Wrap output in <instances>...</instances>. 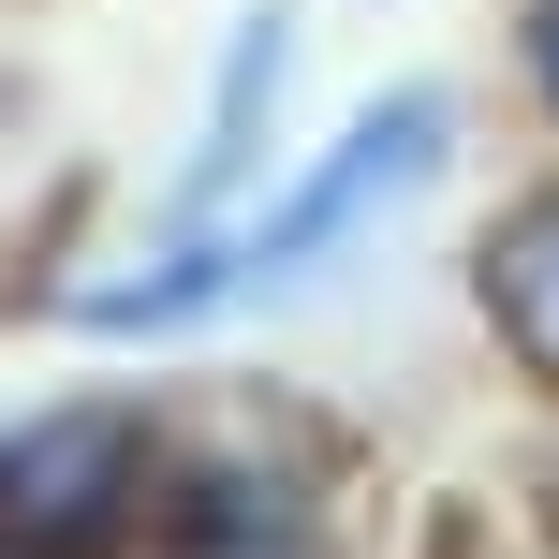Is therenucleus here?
Masks as SVG:
<instances>
[{"instance_id": "obj_1", "label": "nucleus", "mask_w": 559, "mask_h": 559, "mask_svg": "<svg viewBox=\"0 0 559 559\" xmlns=\"http://www.w3.org/2000/svg\"><path fill=\"white\" fill-rule=\"evenodd\" d=\"M456 147H472L456 88H442V74H383V88L324 133V163H280L265 192L236 206V222H206V236H133L118 265H74L45 309H59L74 338H133V354H163V338H222V324H251V309L309 295V280H338L397 206H427V192L456 177Z\"/></svg>"}, {"instance_id": "obj_2", "label": "nucleus", "mask_w": 559, "mask_h": 559, "mask_svg": "<svg viewBox=\"0 0 559 559\" xmlns=\"http://www.w3.org/2000/svg\"><path fill=\"white\" fill-rule=\"evenodd\" d=\"M163 442L133 383L74 397H0V559H133L163 501Z\"/></svg>"}, {"instance_id": "obj_3", "label": "nucleus", "mask_w": 559, "mask_h": 559, "mask_svg": "<svg viewBox=\"0 0 559 559\" xmlns=\"http://www.w3.org/2000/svg\"><path fill=\"white\" fill-rule=\"evenodd\" d=\"M295 59H309V15L295 0H236L222 45H206V88H192V133H177L163 192H147L133 236H206L280 177V118H295Z\"/></svg>"}, {"instance_id": "obj_4", "label": "nucleus", "mask_w": 559, "mask_h": 559, "mask_svg": "<svg viewBox=\"0 0 559 559\" xmlns=\"http://www.w3.org/2000/svg\"><path fill=\"white\" fill-rule=\"evenodd\" d=\"M133 559H338L324 545V486L295 456H251V442H163V501H147V545Z\"/></svg>"}, {"instance_id": "obj_5", "label": "nucleus", "mask_w": 559, "mask_h": 559, "mask_svg": "<svg viewBox=\"0 0 559 559\" xmlns=\"http://www.w3.org/2000/svg\"><path fill=\"white\" fill-rule=\"evenodd\" d=\"M472 324L501 338L515 383L559 397V177H545V192H515L501 222L472 236Z\"/></svg>"}, {"instance_id": "obj_6", "label": "nucleus", "mask_w": 559, "mask_h": 559, "mask_svg": "<svg viewBox=\"0 0 559 559\" xmlns=\"http://www.w3.org/2000/svg\"><path fill=\"white\" fill-rule=\"evenodd\" d=\"M515 74H531V104L559 133V0H515Z\"/></svg>"}, {"instance_id": "obj_7", "label": "nucleus", "mask_w": 559, "mask_h": 559, "mask_svg": "<svg viewBox=\"0 0 559 559\" xmlns=\"http://www.w3.org/2000/svg\"><path fill=\"white\" fill-rule=\"evenodd\" d=\"M545 531H559V472H545Z\"/></svg>"}]
</instances>
